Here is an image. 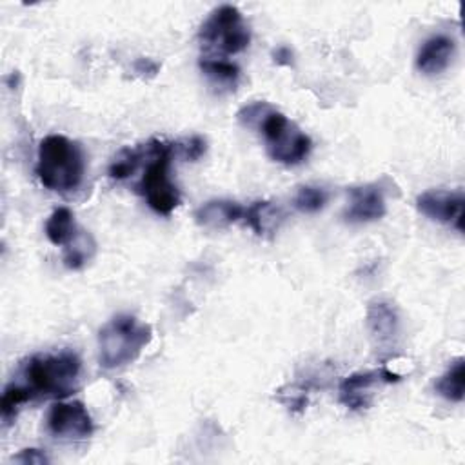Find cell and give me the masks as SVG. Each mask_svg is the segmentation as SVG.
<instances>
[{"mask_svg": "<svg viewBox=\"0 0 465 465\" xmlns=\"http://www.w3.org/2000/svg\"><path fill=\"white\" fill-rule=\"evenodd\" d=\"M31 394L29 391L22 385V383H9L4 392H2V400H0V412H2V421L4 425L11 423V420L16 416V411L22 403L29 401Z\"/></svg>", "mask_w": 465, "mask_h": 465, "instance_id": "cell-18", "label": "cell"}, {"mask_svg": "<svg viewBox=\"0 0 465 465\" xmlns=\"http://www.w3.org/2000/svg\"><path fill=\"white\" fill-rule=\"evenodd\" d=\"M151 325L133 314H116L98 332V361L104 369L133 363L151 343Z\"/></svg>", "mask_w": 465, "mask_h": 465, "instance_id": "cell-3", "label": "cell"}, {"mask_svg": "<svg viewBox=\"0 0 465 465\" xmlns=\"http://www.w3.org/2000/svg\"><path fill=\"white\" fill-rule=\"evenodd\" d=\"M400 374L391 372L385 365L376 371H361L349 374L338 387L340 403L351 411H363L372 401V389L381 383L398 381Z\"/></svg>", "mask_w": 465, "mask_h": 465, "instance_id": "cell-8", "label": "cell"}, {"mask_svg": "<svg viewBox=\"0 0 465 465\" xmlns=\"http://www.w3.org/2000/svg\"><path fill=\"white\" fill-rule=\"evenodd\" d=\"M436 392L449 401H461L465 396V361L458 358L449 369L438 378L434 385Z\"/></svg>", "mask_w": 465, "mask_h": 465, "instance_id": "cell-17", "label": "cell"}, {"mask_svg": "<svg viewBox=\"0 0 465 465\" xmlns=\"http://www.w3.org/2000/svg\"><path fill=\"white\" fill-rule=\"evenodd\" d=\"M176 151V143L149 140L145 169L136 183V191L145 198L147 205L163 216L171 214L180 203V191L171 180V162Z\"/></svg>", "mask_w": 465, "mask_h": 465, "instance_id": "cell-4", "label": "cell"}, {"mask_svg": "<svg viewBox=\"0 0 465 465\" xmlns=\"http://www.w3.org/2000/svg\"><path fill=\"white\" fill-rule=\"evenodd\" d=\"M367 329L380 345L392 343L398 334L400 320L396 309L383 300L371 302L367 307Z\"/></svg>", "mask_w": 465, "mask_h": 465, "instance_id": "cell-13", "label": "cell"}, {"mask_svg": "<svg viewBox=\"0 0 465 465\" xmlns=\"http://www.w3.org/2000/svg\"><path fill=\"white\" fill-rule=\"evenodd\" d=\"M258 131L263 136L267 154L283 165L302 163L312 147L309 134H305L283 113L271 109L260 122Z\"/></svg>", "mask_w": 465, "mask_h": 465, "instance_id": "cell-6", "label": "cell"}, {"mask_svg": "<svg viewBox=\"0 0 465 465\" xmlns=\"http://www.w3.org/2000/svg\"><path fill=\"white\" fill-rule=\"evenodd\" d=\"M271 109H272V107H271L267 102L256 100V102H251V104L243 105V107L238 111L236 118H238V122H240L242 125L251 127V129H258L262 118H263Z\"/></svg>", "mask_w": 465, "mask_h": 465, "instance_id": "cell-20", "label": "cell"}, {"mask_svg": "<svg viewBox=\"0 0 465 465\" xmlns=\"http://www.w3.org/2000/svg\"><path fill=\"white\" fill-rule=\"evenodd\" d=\"M13 461H18L24 465H40V463H47L49 458L40 449H22L16 456H13Z\"/></svg>", "mask_w": 465, "mask_h": 465, "instance_id": "cell-22", "label": "cell"}, {"mask_svg": "<svg viewBox=\"0 0 465 465\" xmlns=\"http://www.w3.org/2000/svg\"><path fill=\"white\" fill-rule=\"evenodd\" d=\"M329 194L325 189L316 185H302L294 194V207L302 213H318L325 207Z\"/></svg>", "mask_w": 465, "mask_h": 465, "instance_id": "cell-19", "label": "cell"}, {"mask_svg": "<svg viewBox=\"0 0 465 465\" xmlns=\"http://www.w3.org/2000/svg\"><path fill=\"white\" fill-rule=\"evenodd\" d=\"M80 231L74 214L67 207H56L45 222V236L53 245H69Z\"/></svg>", "mask_w": 465, "mask_h": 465, "instance_id": "cell-14", "label": "cell"}, {"mask_svg": "<svg viewBox=\"0 0 465 465\" xmlns=\"http://www.w3.org/2000/svg\"><path fill=\"white\" fill-rule=\"evenodd\" d=\"M243 220L252 229L254 234L265 236L278 227L282 213L271 202L258 200L243 209Z\"/></svg>", "mask_w": 465, "mask_h": 465, "instance_id": "cell-15", "label": "cell"}, {"mask_svg": "<svg viewBox=\"0 0 465 465\" xmlns=\"http://www.w3.org/2000/svg\"><path fill=\"white\" fill-rule=\"evenodd\" d=\"M35 171L45 189L54 193L74 191L85 174L84 151L64 134H49L38 145Z\"/></svg>", "mask_w": 465, "mask_h": 465, "instance_id": "cell-2", "label": "cell"}, {"mask_svg": "<svg viewBox=\"0 0 465 465\" xmlns=\"http://www.w3.org/2000/svg\"><path fill=\"white\" fill-rule=\"evenodd\" d=\"M272 58L278 65H291L292 64V51L285 45H280L272 51Z\"/></svg>", "mask_w": 465, "mask_h": 465, "instance_id": "cell-23", "label": "cell"}, {"mask_svg": "<svg viewBox=\"0 0 465 465\" xmlns=\"http://www.w3.org/2000/svg\"><path fill=\"white\" fill-rule=\"evenodd\" d=\"M82 361L73 351L35 354L22 363V385L31 398H67L78 387Z\"/></svg>", "mask_w": 465, "mask_h": 465, "instance_id": "cell-1", "label": "cell"}, {"mask_svg": "<svg viewBox=\"0 0 465 465\" xmlns=\"http://www.w3.org/2000/svg\"><path fill=\"white\" fill-rule=\"evenodd\" d=\"M198 38L207 56L223 58L242 53L251 42V31L238 7L220 5L202 24Z\"/></svg>", "mask_w": 465, "mask_h": 465, "instance_id": "cell-5", "label": "cell"}, {"mask_svg": "<svg viewBox=\"0 0 465 465\" xmlns=\"http://www.w3.org/2000/svg\"><path fill=\"white\" fill-rule=\"evenodd\" d=\"M243 209L234 200H209L194 211V222L205 229H223L243 218Z\"/></svg>", "mask_w": 465, "mask_h": 465, "instance_id": "cell-12", "label": "cell"}, {"mask_svg": "<svg viewBox=\"0 0 465 465\" xmlns=\"http://www.w3.org/2000/svg\"><path fill=\"white\" fill-rule=\"evenodd\" d=\"M47 430L58 440H85L93 434V418L87 407L78 401H56L51 405L45 418Z\"/></svg>", "mask_w": 465, "mask_h": 465, "instance_id": "cell-7", "label": "cell"}, {"mask_svg": "<svg viewBox=\"0 0 465 465\" xmlns=\"http://www.w3.org/2000/svg\"><path fill=\"white\" fill-rule=\"evenodd\" d=\"M202 73L216 85L234 89L240 78V67L225 58H214V56H202L198 62Z\"/></svg>", "mask_w": 465, "mask_h": 465, "instance_id": "cell-16", "label": "cell"}, {"mask_svg": "<svg viewBox=\"0 0 465 465\" xmlns=\"http://www.w3.org/2000/svg\"><path fill=\"white\" fill-rule=\"evenodd\" d=\"M463 205L465 198L460 191L430 189L416 198V207L423 216L449 223L458 231H463Z\"/></svg>", "mask_w": 465, "mask_h": 465, "instance_id": "cell-9", "label": "cell"}, {"mask_svg": "<svg viewBox=\"0 0 465 465\" xmlns=\"http://www.w3.org/2000/svg\"><path fill=\"white\" fill-rule=\"evenodd\" d=\"M454 49V40L445 35H434L427 38L416 54L418 71H421L423 74H438L445 71L452 62Z\"/></svg>", "mask_w": 465, "mask_h": 465, "instance_id": "cell-11", "label": "cell"}, {"mask_svg": "<svg viewBox=\"0 0 465 465\" xmlns=\"http://www.w3.org/2000/svg\"><path fill=\"white\" fill-rule=\"evenodd\" d=\"M387 213L385 194L381 185L365 183L349 191V205L345 209V220L351 223H367L380 220Z\"/></svg>", "mask_w": 465, "mask_h": 465, "instance_id": "cell-10", "label": "cell"}, {"mask_svg": "<svg viewBox=\"0 0 465 465\" xmlns=\"http://www.w3.org/2000/svg\"><path fill=\"white\" fill-rule=\"evenodd\" d=\"M178 149L187 160H198L205 153V140L200 136H193L183 143H178Z\"/></svg>", "mask_w": 465, "mask_h": 465, "instance_id": "cell-21", "label": "cell"}]
</instances>
